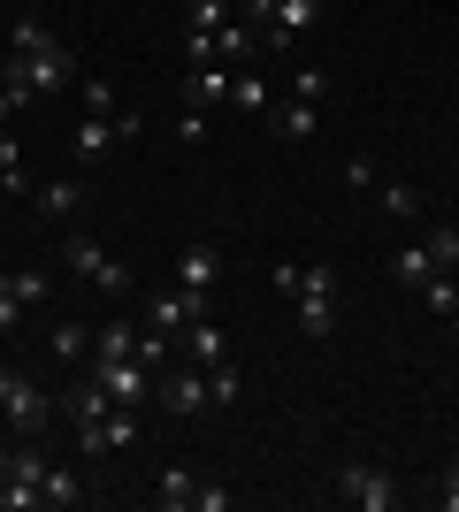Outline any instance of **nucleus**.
<instances>
[{"instance_id": "1", "label": "nucleus", "mask_w": 459, "mask_h": 512, "mask_svg": "<svg viewBox=\"0 0 459 512\" xmlns=\"http://www.w3.org/2000/svg\"><path fill=\"white\" fill-rule=\"evenodd\" d=\"M62 260H69V276H85L92 291H108V299H131V268H123V260H115L92 230H69V237H62Z\"/></svg>"}, {"instance_id": "2", "label": "nucleus", "mask_w": 459, "mask_h": 512, "mask_svg": "<svg viewBox=\"0 0 459 512\" xmlns=\"http://www.w3.org/2000/svg\"><path fill=\"white\" fill-rule=\"evenodd\" d=\"M0 77H23L31 92H69V85H77V54L54 39V46H39V54H8Z\"/></svg>"}, {"instance_id": "3", "label": "nucleus", "mask_w": 459, "mask_h": 512, "mask_svg": "<svg viewBox=\"0 0 459 512\" xmlns=\"http://www.w3.org/2000/svg\"><path fill=\"white\" fill-rule=\"evenodd\" d=\"M138 444V406H100L92 421H77V451L85 459H108V451Z\"/></svg>"}, {"instance_id": "4", "label": "nucleus", "mask_w": 459, "mask_h": 512, "mask_svg": "<svg viewBox=\"0 0 459 512\" xmlns=\"http://www.w3.org/2000/svg\"><path fill=\"white\" fill-rule=\"evenodd\" d=\"M337 497L360 505V512H398V482L383 467H368V459H345V467H337Z\"/></svg>"}, {"instance_id": "5", "label": "nucleus", "mask_w": 459, "mask_h": 512, "mask_svg": "<svg viewBox=\"0 0 459 512\" xmlns=\"http://www.w3.org/2000/svg\"><path fill=\"white\" fill-rule=\"evenodd\" d=\"M153 406H169L176 421H192L199 406H215V390H207V367H176V360H169V375L153 383Z\"/></svg>"}, {"instance_id": "6", "label": "nucleus", "mask_w": 459, "mask_h": 512, "mask_svg": "<svg viewBox=\"0 0 459 512\" xmlns=\"http://www.w3.org/2000/svg\"><path fill=\"white\" fill-rule=\"evenodd\" d=\"M268 283H276L284 299H337V268H322V260H276Z\"/></svg>"}, {"instance_id": "7", "label": "nucleus", "mask_w": 459, "mask_h": 512, "mask_svg": "<svg viewBox=\"0 0 459 512\" xmlns=\"http://www.w3.org/2000/svg\"><path fill=\"white\" fill-rule=\"evenodd\" d=\"M92 383L108 390L115 406H146V398H153V367H138V360H92Z\"/></svg>"}, {"instance_id": "8", "label": "nucleus", "mask_w": 459, "mask_h": 512, "mask_svg": "<svg viewBox=\"0 0 459 512\" xmlns=\"http://www.w3.org/2000/svg\"><path fill=\"white\" fill-rule=\"evenodd\" d=\"M215 299H192V291H153V299H138V321L146 329H161V337H184V321L207 314Z\"/></svg>"}, {"instance_id": "9", "label": "nucleus", "mask_w": 459, "mask_h": 512, "mask_svg": "<svg viewBox=\"0 0 459 512\" xmlns=\"http://www.w3.org/2000/svg\"><path fill=\"white\" fill-rule=\"evenodd\" d=\"M215 276H222V245H184V253H176V291L215 299Z\"/></svg>"}, {"instance_id": "10", "label": "nucleus", "mask_w": 459, "mask_h": 512, "mask_svg": "<svg viewBox=\"0 0 459 512\" xmlns=\"http://www.w3.org/2000/svg\"><path fill=\"white\" fill-rule=\"evenodd\" d=\"M215 62H230V69H245V62H261V23H245L238 8L215 23Z\"/></svg>"}, {"instance_id": "11", "label": "nucleus", "mask_w": 459, "mask_h": 512, "mask_svg": "<svg viewBox=\"0 0 459 512\" xmlns=\"http://www.w3.org/2000/svg\"><path fill=\"white\" fill-rule=\"evenodd\" d=\"M230 77H238L230 62H192V69H184V107H199V115L222 107V100H230Z\"/></svg>"}, {"instance_id": "12", "label": "nucleus", "mask_w": 459, "mask_h": 512, "mask_svg": "<svg viewBox=\"0 0 459 512\" xmlns=\"http://www.w3.org/2000/svg\"><path fill=\"white\" fill-rule=\"evenodd\" d=\"M46 406H54V398H46V390L31 383V375H16V390H8V406H0V421L16 428V436H31V428L46 421Z\"/></svg>"}, {"instance_id": "13", "label": "nucleus", "mask_w": 459, "mask_h": 512, "mask_svg": "<svg viewBox=\"0 0 459 512\" xmlns=\"http://www.w3.org/2000/svg\"><path fill=\"white\" fill-rule=\"evenodd\" d=\"M184 352H192V367H222V360H230V337L215 329V314L184 321Z\"/></svg>"}, {"instance_id": "14", "label": "nucleus", "mask_w": 459, "mask_h": 512, "mask_svg": "<svg viewBox=\"0 0 459 512\" xmlns=\"http://www.w3.org/2000/svg\"><path fill=\"white\" fill-rule=\"evenodd\" d=\"M108 146H123L108 115H92V123H77V138H69V153H77V169H100V161H108Z\"/></svg>"}, {"instance_id": "15", "label": "nucleus", "mask_w": 459, "mask_h": 512, "mask_svg": "<svg viewBox=\"0 0 459 512\" xmlns=\"http://www.w3.org/2000/svg\"><path fill=\"white\" fill-rule=\"evenodd\" d=\"M268 130L299 146V138H314V130H322V107H306V100H276V107H268Z\"/></svg>"}, {"instance_id": "16", "label": "nucleus", "mask_w": 459, "mask_h": 512, "mask_svg": "<svg viewBox=\"0 0 459 512\" xmlns=\"http://www.w3.org/2000/svg\"><path fill=\"white\" fill-rule=\"evenodd\" d=\"M92 360H138V321H100L92 329Z\"/></svg>"}, {"instance_id": "17", "label": "nucleus", "mask_w": 459, "mask_h": 512, "mask_svg": "<svg viewBox=\"0 0 459 512\" xmlns=\"http://www.w3.org/2000/svg\"><path fill=\"white\" fill-rule=\"evenodd\" d=\"M199 497V474H184V467H161V482H153V505L161 512H184Z\"/></svg>"}, {"instance_id": "18", "label": "nucleus", "mask_w": 459, "mask_h": 512, "mask_svg": "<svg viewBox=\"0 0 459 512\" xmlns=\"http://www.w3.org/2000/svg\"><path fill=\"white\" fill-rule=\"evenodd\" d=\"M39 497H46V505H54V512H69V505H85V474H69V467H46Z\"/></svg>"}, {"instance_id": "19", "label": "nucleus", "mask_w": 459, "mask_h": 512, "mask_svg": "<svg viewBox=\"0 0 459 512\" xmlns=\"http://www.w3.org/2000/svg\"><path fill=\"white\" fill-rule=\"evenodd\" d=\"M391 276L406 283V291H421V283L437 276V260H429V245H398V260H391Z\"/></svg>"}, {"instance_id": "20", "label": "nucleus", "mask_w": 459, "mask_h": 512, "mask_svg": "<svg viewBox=\"0 0 459 512\" xmlns=\"http://www.w3.org/2000/svg\"><path fill=\"white\" fill-rule=\"evenodd\" d=\"M77 207H85V184H39V214L46 222H69Z\"/></svg>"}, {"instance_id": "21", "label": "nucleus", "mask_w": 459, "mask_h": 512, "mask_svg": "<svg viewBox=\"0 0 459 512\" xmlns=\"http://www.w3.org/2000/svg\"><path fill=\"white\" fill-rule=\"evenodd\" d=\"M230 107H238V115H268L276 100H268V85L253 77V69H238V77H230Z\"/></svg>"}, {"instance_id": "22", "label": "nucleus", "mask_w": 459, "mask_h": 512, "mask_svg": "<svg viewBox=\"0 0 459 512\" xmlns=\"http://www.w3.org/2000/svg\"><path fill=\"white\" fill-rule=\"evenodd\" d=\"M85 352H92V329H85V321H54V360L77 367Z\"/></svg>"}, {"instance_id": "23", "label": "nucleus", "mask_w": 459, "mask_h": 512, "mask_svg": "<svg viewBox=\"0 0 459 512\" xmlns=\"http://www.w3.org/2000/svg\"><path fill=\"white\" fill-rule=\"evenodd\" d=\"M421 306H429V314H459V276L452 268H437V276L421 283Z\"/></svg>"}, {"instance_id": "24", "label": "nucleus", "mask_w": 459, "mask_h": 512, "mask_svg": "<svg viewBox=\"0 0 459 512\" xmlns=\"http://www.w3.org/2000/svg\"><path fill=\"white\" fill-rule=\"evenodd\" d=\"M291 306H299V329H306L314 344H322L329 329H337V299H291Z\"/></svg>"}, {"instance_id": "25", "label": "nucleus", "mask_w": 459, "mask_h": 512, "mask_svg": "<svg viewBox=\"0 0 459 512\" xmlns=\"http://www.w3.org/2000/svg\"><path fill=\"white\" fill-rule=\"evenodd\" d=\"M291 100H306V107H322V100H329V69L299 62V69H291Z\"/></svg>"}, {"instance_id": "26", "label": "nucleus", "mask_w": 459, "mask_h": 512, "mask_svg": "<svg viewBox=\"0 0 459 512\" xmlns=\"http://www.w3.org/2000/svg\"><path fill=\"white\" fill-rule=\"evenodd\" d=\"M421 245H429V260H437V268H452V276H459V230H444V222H437Z\"/></svg>"}, {"instance_id": "27", "label": "nucleus", "mask_w": 459, "mask_h": 512, "mask_svg": "<svg viewBox=\"0 0 459 512\" xmlns=\"http://www.w3.org/2000/svg\"><path fill=\"white\" fill-rule=\"evenodd\" d=\"M207 390H215V406H238V398H245V375H238V367H207Z\"/></svg>"}, {"instance_id": "28", "label": "nucleus", "mask_w": 459, "mask_h": 512, "mask_svg": "<svg viewBox=\"0 0 459 512\" xmlns=\"http://www.w3.org/2000/svg\"><path fill=\"white\" fill-rule=\"evenodd\" d=\"M39 46H54V31H46V23H31V16H23L16 31H8V54H39Z\"/></svg>"}, {"instance_id": "29", "label": "nucleus", "mask_w": 459, "mask_h": 512, "mask_svg": "<svg viewBox=\"0 0 459 512\" xmlns=\"http://www.w3.org/2000/svg\"><path fill=\"white\" fill-rule=\"evenodd\" d=\"M0 283H8V291H16L23 306H39V299H46V276H39V268H8Z\"/></svg>"}, {"instance_id": "30", "label": "nucleus", "mask_w": 459, "mask_h": 512, "mask_svg": "<svg viewBox=\"0 0 459 512\" xmlns=\"http://www.w3.org/2000/svg\"><path fill=\"white\" fill-rule=\"evenodd\" d=\"M375 199H383L391 214H406V222L421 214V192H414V184H375Z\"/></svg>"}, {"instance_id": "31", "label": "nucleus", "mask_w": 459, "mask_h": 512, "mask_svg": "<svg viewBox=\"0 0 459 512\" xmlns=\"http://www.w3.org/2000/svg\"><path fill=\"white\" fill-rule=\"evenodd\" d=\"M0 184L23 192V153H16V130H0Z\"/></svg>"}, {"instance_id": "32", "label": "nucleus", "mask_w": 459, "mask_h": 512, "mask_svg": "<svg viewBox=\"0 0 459 512\" xmlns=\"http://www.w3.org/2000/svg\"><path fill=\"white\" fill-rule=\"evenodd\" d=\"M77 85H85V107H92V115H115V92H108V77H77Z\"/></svg>"}, {"instance_id": "33", "label": "nucleus", "mask_w": 459, "mask_h": 512, "mask_svg": "<svg viewBox=\"0 0 459 512\" xmlns=\"http://www.w3.org/2000/svg\"><path fill=\"white\" fill-rule=\"evenodd\" d=\"M199 138H207V115H199V107H184V115H176V146H199Z\"/></svg>"}, {"instance_id": "34", "label": "nucleus", "mask_w": 459, "mask_h": 512, "mask_svg": "<svg viewBox=\"0 0 459 512\" xmlns=\"http://www.w3.org/2000/svg\"><path fill=\"white\" fill-rule=\"evenodd\" d=\"M345 184H360V192H375V161H368V153H352V161H345Z\"/></svg>"}, {"instance_id": "35", "label": "nucleus", "mask_w": 459, "mask_h": 512, "mask_svg": "<svg viewBox=\"0 0 459 512\" xmlns=\"http://www.w3.org/2000/svg\"><path fill=\"white\" fill-rule=\"evenodd\" d=\"M115 138H123V146H131V138H146V115H138V107H123V115H115Z\"/></svg>"}, {"instance_id": "36", "label": "nucleus", "mask_w": 459, "mask_h": 512, "mask_svg": "<svg viewBox=\"0 0 459 512\" xmlns=\"http://www.w3.org/2000/svg\"><path fill=\"white\" fill-rule=\"evenodd\" d=\"M16 321H23V299H16V291H8V283H0V337H8Z\"/></svg>"}, {"instance_id": "37", "label": "nucleus", "mask_w": 459, "mask_h": 512, "mask_svg": "<svg viewBox=\"0 0 459 512\" xmlns=\"http://www.w3.org/2000/svg\"><path fill=\"white\" fill-rule=\"evenodd\" d=\"M199 512H230V490H215V482H199V497H192Z\"/></svg>"}, {"instance_id": "38", "label": "nucleus", "mask_w": 459, "mask_h": 512, "mask_svg": "<svg viewBox=\"0 0 459 512\" xmlns=\"http://www.w3.org/2000/svg\"><path fill=\"white\" fill-rule=\"evenodd\" d=\"M437 505H444V512H459V467H444V482H437Z\"/></svg>"}, {"instance_id": "39", "label": "nucleus", "mask_w": 459, "mask_h": 512, "mask_svg": "<svg viewBox=\"0 0 459 512\" xmlns=\"http://www.w3.org/2000/svg\"><path fill=\"white\" fill-rule=\"evenodd\" d=\"M230 8H238L245 23H268V16H276V0H230Z\"/></svg>"}, {"instance_id": "40", "label": "nucleus", "mask_w": 459, "mask_h": 512, "mask_svg": "<svg viewBox=\"0 0 459 512\" xmlns=\"http://www.w3.org/2000/svg\"><path fill=\"white\" fill-rule=\"evenodd\" d=\"M8 474H16V444H0V482H8Z\"/></svg>"}, {"instance_id": "41", "label": "nucleus", "mask_w": 459, "mask_h": 512, "mask_svg": "<svg viewBox=\"0 0 459 512\" xmlns=\"http://www.w3.org/2000/svg\"><path fill=\"white\" fill-rule=\"evenodd\" d=\"M8 390H16V367H0V406H8Z\"/></svg>"}]
</instances>
